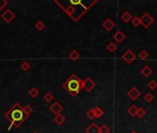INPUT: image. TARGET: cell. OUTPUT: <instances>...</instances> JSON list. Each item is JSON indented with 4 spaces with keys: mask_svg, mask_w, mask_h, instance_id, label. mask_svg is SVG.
Masks as SVG:
<instances>
[{
    "mask_svg": "<svg viewBox=\"0 0 157 133\" xmlns=\"http://www.w3.org/2000/svg\"><path fill=\"white\" fill-rule=\"evenodd\" d=\"M137 56L135 53L133 52L131 49H127V51L121 56V58L124 62H126L127 64H131L133 61H135Z\"/></svg>",
    "mask_w": 157,
    "mask_h": 133,
    "instance_id": "5",
    "label": "cell"
},
{
    "mask_svg": "<svg viewBox=\"0 0 157 133\" xmlns=\"http://www.w3.org/2000/svg\"><path fill=\"white\" fill-rule=\"evenodd\" d=\"M62 87L72 97H75L80 92L81 90L83 89V80H81L75 74H72V75L62 84Z\"/></svg>",
    "mask_w": 157,
    "mask_h": 133,
    "instance_id": "3",
    "label": "cell"
},
{
    "mask_svg": "<svg viewBox=\"0 0 157 133\" xmlns=\"http://www.w3.org/2000/svg\"><path fill=\"white\" fill-rule=\"evenodd\" d=\"M80 57V54L78 53L77 50H72L71 52L69 54V58L70 60L74 61V62L77 61Z\"/></svg>",
    "mask_w": 157,
    "mask_h": 133,
    "instance_id": "15",
    "label": "cell"
},
{
    "mask_svg": "<svg viewBox=\"0 0 157 133\" xmlns=\"http://www.w3.org/2000/svg\"><path fill=\"white\" fill-rule=\"evenodd\" d=\"M146 110H145L144 108L142 107H140L138 109V112H137V116H138L139 118H142L143 116H145V115H146Z\"/></svg>",
    "mask_w": 157,
    "mask_h": 133,
    "instance_id": "25",
    "label": "cell"
},
{
    "mask_svg": "<svg viewBox=\"0 0 157 133\" xmlns=\"http://www.w3.org/2000/svg\"><path fill=\"white\" fill-rule=\"evenodd\" d=\"M138 57L140 58L141 60H146L147 58L149 57V53L147 52L146 50H141V51H140Z\"/></svg>",
    "mask_w": 157,
    "mask_h": 133,
    "instance_id": "21",
    "label": "cell"
},
{
    "mask_svg": "<svg viewBox=\"0 0 157 133\" xmlns=\"http://www.w3.org/2000/svg\"><path fill=\"white\" fill-rule=\"evenodd\" d=\"M86 116H87L88 118L91 119V120H93L94 118H95V115H94L93 108H90L89 110L87 111V113H86Z\"/></svg>",
    "mask_w": 157,
    "mask_h": 133,
    "instance_id": "28",
    "label": "cell"
},
{
    "mask_svg": "<svg viewBox=\"0 0 157 133\" xmlns=\"http://www.w3.org/2000/svg\"><path fill=\"white\" fill-rule=\"evenodd\" d=\"M49 109L55 116H57V115L61 114V112L63 111V106L58 103V102H56V103H54L52 105H51Z\"/></svg>",
    "mask_w": 157,
    "mask_h": 133,
    "instance_id": "10",
    "label": "cell"
},
{
    "mask_svg": "<svg viewBox=\"0 0 157 133\" xmlns=\"http://www.w3.org/2000/svg\"><path fill=\"white\" fill-rule=\"evenodd\" d=\"M29 116L30 115L27 114L24 110V107H22L19 104H15L12 105L5 114V117L10 123L9 130H10L12 127L19 128V126H21L27 120Z\"/></svg>",
    "mask_w": 157,
    "mask_h": 133,
    "instance_id": "2",
    "label": "cell"
},
{
    "mask_svg": "<svg viewBox=\"0 0 157 133\" xmlns=\"http://www.w3.org/2000/svg\"><path fill=\"white\" fill-rule=\"evenodd\" d=\"M147 87L150 89V90H152V91H154V90H156V88H157V82H156L154 80H150L147 83Z\"/></svg>",
    "mask_w": 157,
    "mask_h": 133,
    "instance_id": "23",
    "label": "cell"
},
{
    "mask_svg": "<svg viewBox=\"0 0 157 133\" xmlns=\"http://www.w3.org/2000/svg\"><path fill=\"white\" fill-rule=\"evenodd\" d=\"M140 74L142 75L143 77L145 78H149L152 73H154V70H152V68H151L150 66H144L142 68L140 69Z\"/></svg>",
    "mask_w": 157,
    "mask_h": 133,
    "instance_id": "12",
    "label": "cell"
},
{
    "mask_svg": "<svg viewBox=\"0 0 157 133\" xmlns=\"http://www.w3.org/2000/svg\"><path fill=\"white\" fill-rule=\"evenodd\" d=\"M54 121L55 123H56L57 126H61V125H63L65 123L66 121V117L63 116L62 114H59V115H57L56 116H55L54 118Z\"/></svg>",
    "mask_w": 157,
    "mask_h": 133,
    "instance_id": "14",
    "label": "cell"
},
{
    "mask_svg": "<svg viewBox=\"0 0 157 133\" xmlns=\"http://www.w3.org/2000/svg\"><path fill=\"white\" fill-rule=\"evenodd\" d=\"M86 133H100V127L97 126V124L92 122V124H90L88 128L85 130Z\"/></svg>",
    "mask_w": 157,
    "mask_h": 133,
    "instance_id": "13",
    "label": "cell"
},
{
    "mask_svg": "<svg viewBox=\"0 0 157 133\" xmlns=\"http://www.w3.org/2000/svg\"><path fill=\"white\" fill-rule=\"evenodd\" d=\"M121 19L123 21V22H125V23H128V22H129V21H131V19H132V15L128 12V11H124L123 12V14L121 15Z\"/></svg>",
    "mask_w": 157,
    "mask_h": 133,
    "instance_id": "16",
    "label": "cell"
},
{
    "mask_svg": "<svg viewBox=\"0 0 157 133\" xmlns=\"http://www.w3.org/2000/svg\"><path fill=\"white\" fill-rule=\"evenodd\" d=\"M33 133H37V132H36V131H34V132H33Z\"/></svg>",
    "mask_w": 157,
    "mask_h": 133,
    "instance_id": "34",
    "label": "cell"
},
{
    "mask_svg": "<svg viewBox=\"0 0 157 133\" xmlns=\"http://www.w3.org/2000/svg\"><path fill=\"white\" fill-rule=\"evenodd\" d=\"M116 25V23L115 21H113L112 19H110V18H107L105 21H104V22L102 23V26H103V28L105 30V31H107V32H110L114 27H115Z\"/></svg>",
    "mask_w": 157,
    "mask_h": 133,
    "instance_id": "9",
    "label": "cell"
},
{
    "mask_svg": "<svg viewBox=\"0 0 157 133\" xmlns=\"http://www.w3.org/2000/svg\"><path fill=\"white\" fill-rule=\"evenodd\" d=\"M95 86H96V82L92 79V78L87 77L83 80V89L86 92H91Z\"/></svg>",
    "mask_w": 157,
    "mask_h": 133,
    "instance_id": "6",
    "label": "cell"
},
{
    "mask_svg": "<svg viewBox=\"0 0 157 133\" xmlns=\"http://www.w3.org/2000/svg\"><path fill=\"white\" fill-rule=\"evenodd\" d=\"M74 22L80 19L98 2V0H53Z\"/></svg>",
    "mask_w": 157,
    "mask_h": 133,
    "instance_id": "1",
    "label": "cell"
},
{
    "mask_svg": "<svg viewBox=\"0 0 157 133\" xmlns=\"http://www.w3.org/2000/svg\"><path fill=\"white\" fill-rule=\"evenodd\" d=\"M127 94H128V96L131 100L136 101V100L138 99L139 97L140 96L141 92H140L136 87H132V88H130V89L128 90V92H127Z\"/></svg>",
    "mask_w": 157,
    "mask_h": 133,
    "instance_id": "8",
    "label": "cell"
},
{
    "mask_svg": "<svg viewBox=\"0 0 157 133\" xmlns=\"http://www.w3.org/2000/svg\"><path fill=\"white\" fill-rule=\"evenodd\" d=\"M140 23H141V25H142L145 29L150 28V27H151L152 24H154V19L152 18L148 12L143 13L142 15H141V17H140Z\"/></svg>",
    "mask_w": 157,
    "mask_h": 133,
    "instance_id": "4",
    "label": "cell"
},
{
    "mask_svg": "<svg viewBox=\"0 0 157 133\" xmlns=\"http://www.w3.org/2000/svg\"><path fill=\"white\" fill-rule=\"evenodd\" d=\"M24 110L26 111L27 114L31 115V113L33 112V107H31L30 104H27V105H25V106H24Z\"/></svg>",
    "mask_w": 157,
    "mask_h": 133,
    "instance_id": "31",
    "label": "cell"
},
{
    "mask_svg": "<svg viewBox=\"0 0 157 133\" xmlns=\"http://www.w3.org/2000/svg\"><path fill=\"white\" fill-rule=\"evenodd\" d=\"M54 99V95L52 94L51 92H46L45 94L44 95V100L45 101V102H47V103H50L51 101H52Z\"/></svg>",
    "mask_w": 157,
    "mask_h": 133,
    "instance_id": "29",
    "label": "cell"
},
{
    "mask_svg": "<svg viewBox=\"0 0 157 133\" xmlns=\"http://www.w3.org/2000/svg\"><path fill=\"white\" fill-rule=\"evenodd\" d=\"M131 24L134 27H139L141 23H140V19L139 17H133L131 19Z\"/></svg>",
    "mask_w": 157,
    "mask_h": 133,
    "instance_id": "26",
    "label": "cell"
},
{
    "mask_svg": "<svg viewBox=\"0 0 157 133\" xmlns=\"http://www.w3.org/2000/svg\"><path fill=\"white\" fill-rule=\"evenodd\" d=\"M144 100L146 101L147 103H152V102L154 100V96L152 92H147L146 94L144 95Z\"/></svg>",
    "mask_w": 157,
    "mask_h": 133,
    "instance_id": "22",
    "label": "cell"
},
{
    "mask_svg": "<svg viewBox=\"0 0 157 133\" xmlns=\"http://www.w3.org/2000/svg\"><path fill=\"white\" fill-rule=\"evenodd\" d=\"M34 27H35V29L38 30V31H43L45 28V24L42 21H37L36 23H35Z\"/></svg>",
    "mask_w": 157,
    "mask_h": 133,
    "instance_id": "24",
    "label": "cell"
},
{
    "mask_svg": "<svg viewBox=\"0 0 157 133\" xmlns=\"http://www.w3.org/2000/svg\"><path fill=\"white\" fill-rule=\"evenodd\" d=\"M138 109H139V107H137L135 104H131L128 109V113L131 116H136L137 112H138Z\"/></svg>",
    "mask_w": 157,
    "mask_h": 133,
    "instance_id": "17",
    "label": "cell"
},
{
    "mask_svg": "<svg viewBox=\"0 0 157 133\" xmlns=\"http://www.w3.org/2000/svg\"><path fill=\"white\" fill-rule=\"evenodd\" d=\"M28 93H29V95L31 97V98H36V97L39 95V93H40V92H39V90L37 88L33 87V88L30 89V91H29Z\"/></svg>",
    "mask_w": 157,
    "mask_h": 133,
    "instance_id": "20",
    "label": "cell"
},
{
    "mask_svg": "<svg viewBox=\"0 0 157 133\" xmlns=\"http://www.w3.org/2000/svg\"><path fill=\"white\" fill-rule=\"evenodd\" d=\"M7 0H0V11H1L5 7H7Z\"/></svg>",
    "mask_w": 157,
    "mask_h": 133,
    "instance_id": "32",
    "label": "cell"
},
{
    "mask_svg": "<svg viewBox=\"0 0 157 133\" xmlns=\"http://www.w3.org/2000/svg\"><path fill=\"white\" fill-rule=\"evenodd\" d=\"M93 111H94V115H95V118H99V117L103 116L104 115V111L103 109L99 106H95L93 107Z\"/></svg>",
    "mask_w": 157,
    "mask_h": 133,
    "instance_id": "19",
    "label": "cell"
},
{
    "mask_svg": "<svg viewBox=\"0 0 157 133\" xmlns=\"http://www.w3.org/2000/svg\"><path fill=\"white\" fill-rule=\"evenodd\" d=\"M106 49L108 52L110 53H114V52H116V50L117 49V45L116 43H114V42H110L109 44L106 45Z\"/></svg>",
    "mask_w": 157,
    "mask_h": 133,
    "instance_id": "18",
    "label": "cell"
},
{
    "mask_svg": "<svg viewBox=\"0 0 157 133\" xmlns=\"http://www.w3.org/2000/svg\"><path fill=\"white\" fill-rule=\"evenodd\" d=\"M113 38H114V40L116 41V43H117V44H121V43L126 39V35L121 32V31H116V32L114 33Z\"/></svg>",
    "mask_w": 157,
    "mask_h": 133,
    "instance_id": "11",
    "label": "cell"
},
{
    "mask_svg": "<svg viewBox=\"0 0 157 133\" xmlns=\"http://www.w3.org/2000/svg\"><path fill=\"white\" fill-rule=\"evenodd\" d=\"M100 133H110V128L107 125H103L100 127Z\"/></svg>",
    "mask_w": 157,
    "mask_h": 133,
    "instance_id": "30",
    "label": "cell"
},
{
    "mask_svg": "<svg viewBox=\"0 0 157 133\" xmlns=\"http://www.w3.org/2000/svg\"><path fill=\"white\" fill-rule=\"evenodd\" d=\"M21 68L23 70V71H28V70H30V68H31V65H30L29 62L24 61V62H22L21 63Z\"/></svg>",
    "mask_w": 157,
    "mask_h": 133,
    "instance_id": "27",
    "label": "cell"
},
{
    "mask_svg": "<svg viewBox=\"0 0 157 133\" xmlns=\"http://www.w3.org/2000/svg\"><path fill=\"white\" fill-rule=\"evenodd\" d=\"M1 18H2L3 21H5L7 23H10L16 18V15L12 10L7 9L5 12L1 15Z\"/></svg>",
    "mask_w": 157,
    "mask_h": 133,
    "instance_id": "7",
    "label": "cell"
},
{
    "mask_svg": "<svg viewBox=\"0 0 157 133\" xmlns=\"http://www.w3.org/2000/svg\"><path fill=\"white\" fill-rule=\"evenodd\" d=\"M130 133H138V132H137V131H135V130H133V131H131Z\"/></svg>",
    "mask_w": 157,
    "mask_h": 133,
    "instance_id": "33",
    "label": "cell"
}]
</instances>
